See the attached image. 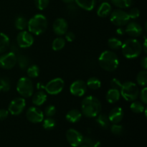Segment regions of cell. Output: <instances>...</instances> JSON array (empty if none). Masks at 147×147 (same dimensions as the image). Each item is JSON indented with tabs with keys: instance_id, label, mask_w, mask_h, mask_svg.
Instances as JSON below:
<instances>
[{
	"instance_id": "obj_1",
	"label": "cell",
	"mask_w": 147,
	"mask_h": 147,
	"mask_svg": "<svg viewBox=\"0 0 147 147\" xmlns=\"http://www.w3.org/2000/svg\"><path fill=\"white\" fill-rule=\"evenodd\" d=\"M102 105L100 100L93 96L84 98L81 103V113L88 118H95L100 113Z\"/></svg>"
},
{
	"instance_id": "obj_2",
	"label": "cell",
	"mask_w": 147,
	"mask_h": 147,
	"mask_svg": "<svg viewBox=\"0 0 147 147\" xmlns=\"http://www.w3.org/2000/svg\"><path fill=\"white\" fill-rule=\"evenodd\" d=\"M99 65L108 72H113L119 65V59L117 55L111 50H105L98 57Z\"/></svg>"
},
{
	"instance_id": "obj_3",
	"label": "cell",
	"mask_w": 147,
	"mask_h": 147,
	"mask_svg": "<svg viewBox=\"0 0 147 147\" xmlns=\"http://www.w3.org/2000/svg\"><path fill=\"white\" fill-rule=\"evenodd\" d=\"M122 54L126 58L134 59L138 57L142 52V45L140 42L134 38L128 39L122 44Z\"/></svg>"
},
{
	"instance_id": "obj_4",
	"label": "cell",
	"mask_w": 147,
	"mask_h": 147,
	"mask_svg": "<svg viewBox=\"0 0 147 147\" xmlns=\"http://www.w3.org/2000/svg\"><path fill=\"white\" fill-rule=\"evenodd\" d=\"M27 28L31 34L40 35L46 31L47 28V20L45 15L37 14L28 21Z\"/></svg>"
},
{
	"instance_id": "obj_5",
	"label": "cell",
	"mask_w": 147,
	"mask_h": 147,
	"mask_svg": "<svg viewBox=\"0 0 147 147\" xmlns=\"http://www.w3.org/2000/svg\"><path fill=\"white\" fill-rule=\"evenodd\" d=\"M120 93L121 96H122L125 100L132 102L136 100L139 97V90L136 83L131 81H127L122 83Z\"/></svg>"
},
{
	"instance_id": "obj_6",
	"label": "cell",
	"mask_w": 147,
	"mask_h": 147,
	"mask_svg": "<svg viewBox=\"0 0 147 147\" xmlns=\"http://www.w3.org/2000/svg\"><path fill=\"white\" fill-rule=\"evenodd\" d=\"M17 90L23 98H30L34 92V86L31 79L28 77H22L17 83Z\"/></svg>"
},
{
	"instance_id": "obj_7",
	"label": "cell",
	"mask_w": 147,
	"mask_h": 147,
	"mask_svg": "<svg viewBox=\"0 0 147 147\" xmlns=\"http://www.w3.org/2000/svg\"><path fill=\"white\" fill-rule=\"evenodd\" d=\"M130 20L127 11L122 9H116L110 14L111 22L117 27H123L126 25Z\"/></svg>"
},
{
	"instance_id": "obj_8",
	"label": "cell",
	"mask_w": 147,
	"mask_h": 147,
	"mask_svg": "<svg viewBox=\"0 0 147 147\" xmlns=\"http://www.w3.org/2000/svg\"><path fill=\"white\" fill-rule=\"evenodd\" d=\"M65 87V82L61 78H55L50 80L45 86L46 93L50 95H57L63 91Z\"/></svg>"
},
{
	"instance_id": "obj_9",
	"label": "cell",
	"mask_w": 147,
	"mask_h": 147,
	"mask_svg": "<svg viewBox=\"0 0 147 147\" xmlns=\"http://www.w3.org/2000/svg\"><path fill=\"white\" fill-rule=\"evenodd\" d=\"M16 40L17 44L20 48H28L34 43V37L32 34L25 30H22L18 33Z\"/></svg>"
},
{
	"instance_id": "obj_10",
	"label": "cell",
	"mask_w": 147,
	"mask_h": 147,
	"mask_svg": "<svg viewBox=\"0 0 147 147\" xmlns=\"http://www.w3.org/2000/svg\"><path fill=\"white\" fill-rule=\"evenodd\" d=\"M17 64V55L13 52L4 53L0 56V67L4 70L12 69Z\"/></svg>"
},
{
	"instance_id": "obj_11",
	"label": "cell",
	"mask_w": 147,
	"mask_h": 147,
	"mask_svg": "<svg viewBox=\"0 0 147 147\" xmlns=\"http://www.w3.org/2000/svg\"><path fill=\"white\" fill-rule=\"evenodd\" d=\"M25 106L26 102L24 98H16L10 102L8 111L13 116H18L22 113L25 109Z\"/></svg>"
},
{
	"instance_id": "obj_12",
	"label": "cell",
	"mask_w": 147,
	"mask_h": 147,
	"mask_svg": "<svg viewBox=\"0 0 147 147\" xmlns=\"http://www.w3.org/2000/svg\"><path fill=\"white\" fill-rule=\"evenodd\" d=\"M83 136L80 132L74 129H70L66 132V139L69 144L73 147H78L83 144Z\"/></svg>"
},
{
	"instance_id": "obj_13",
	"label": "cell",
	"mask_w": 147,
	"mask_h": 147,
	"mask_svg": "<svg viewBox=\"0 0 147 147\" xmlns=\"http://www.w3.org/2000/svg\"><path fill=\"white\" fill-rule=\"evenodd\" d=\"M26 117L30 122L38 123L44 120V113L36 106L30 107L26 112Z\"/></svg>"
},
{
	"instance_id": "obj_14",
	"label": "cell",
	"mask_w": 147,
	"mask_h": 147,
	"mask_svg": "<svg viewBox=\"0 0 147 147\" xmlns=\"http://www.w3.org/2000/svg\"><path fill=\"white\" fill-rule=\"evenodd\" d=\"M87 90L86 83L82 80H77L73 82L70 86V92L73 96L81 97L84 96Z\"/></svg>"
},
{
	"instance_id": "obj_15",
	"label": "cell",
	"mask_w": 147,
	"mask_h": 147,
	"mask_svg": "<svg viewBox=\"0 0 147 147\" xmlns=\"http://www.w3.org/2000/svg\"><path fill=\"white\" fill-rule=\"evenodd\" d=\"M125 33L131 37H138L143 33V28L136 22H129L124 29Z\"/></svg>"
},
{
	"instance_id": "obj_16",
	"label": "cell",
	"mask_w": 147,
	"mask_h": 147,
	"mask_svg": "<svg viewBox=\"0 0 147 147\" xmlns=\"http://www.w3.org/2000/svg\"><path fill=\"white\" fill-rule=\"evenodd\" d=\"M68 24L67 22L63 18H57L54 21L53 24V30L55 34L61 36L65 34L67 32Z\"/></svg>"
},
{
	"instance_id": "obj_17",
	"label": "cell",
	"mask_w": 147,
	"mask_h": 147,
	"mask_svg": "<svg viewBox=\"0 0 147 147\" xmlns=\"http://www.w3.org/2000/svg\"><path fill=\"white\" fill-rule=\"evenodd\" d=\"M109 121L112 123H119L123 118V111L121 107L113 108L109 113Z\"/></svg>"
},
{
	"instance_id": "obj_18",
	"label": "cell",
	"mask_w": 147,
	"mask_h": 147,
	"mask_svg": "<svg viewBox=\"0 0 147 147\" xmlns=\"http://www.w3.org/2000/svg\"><path fill=\"white\" fill-rule=\"evenodd\" d=\"M112 11L111 4L108 1H103L97 9V14L100 17H106L110 15Z\"/></svg>"
},
{
	"instance_id": "obj_19",
	"label": "cell",
	"mask_w": 147,
	"mask_h": 147,
	"mask_svg": "<svg viewBox=\"0 0 147 147\" xmlns=\"http://www.w3.org/2000/svg\"><path fill=\"white\" fill-rule=\"evenodd\" d=\"M47 99V96L45 92L42 90H39L32 97V103L36 106H40L44 104Z\"/></svg>"
},
{
	"instance_id": "obj_20",
	"label": "cell",
	"mask_w": 147,
	"mask_h": 147,
	"mask_svg": "<svg viewBox=\"0 0 147 147\" xmlns=\"http://www.w3.org/2000/svg\"><path fill=\"white\" fill-rule=\"evenodd\" d=\"M75 2L80 9L86 11H91L96 6V0H75Z\"/></svg>"
},
{
	"instance_id": "obj_21",
	"label": "cell",
	"mask_w": 147,
	"mask_h": 147,
	"mask_svg": "<svg viewBox=\"0 0 147 147\" xmlns=\"http://www.w3.org/2000/svg\"><path fill=\"white\" fill-rule=\"evenodd\" d=\"M82 116L83 114H82L81 111L78 109H72L67 112L65 116V119L70 123H74L79 121L81 119Z\"/></svg>"
},
{
	"instance_id": "obj_22",
	"label": "cell",
	"mask_w": 147,
	"mask_h": 147,
	"mask_svg": "<svg viewBox=\"0 0 147 147\" xmlns=\"http://www.w3.org/2000/svg\"><path fill=\"white\" fill-rule=\"evenodd\" d=\"M121 98L120 90L111 88L106 93V100L109 103H115L119 101Z\"/></svg>"
},
{
	"instance_id": "obj_23",
	"label": "cell",
	"mask_w": 147,
	"mask_h": 147,
	"mask_svg": "<svg viewBox=\"0 0 147 147\" xmlns=\"http://www.w3.org/2000/svg\"><path fill=\"white\" fill-rule=\"evenodd\" d=\"M96 122H97V123L100 127L103 128L104 129L110 127L111 122L109 121V117L106 115L103 114V113H100L96 116Z\"/></svg>"
},
{
	"instance_id": "obj_24",
	"label": "cell",
	"mask_w": 147,
	"mask_h": 147,
	"mask_svg": "<svg viewBox=\"0 0 147 147\" xmlns=\"http://www.w3.org/2000/svg\"><path fill=\"white\" fill-rule=\"evenodd\" d=\"M10 40L8 36L3 32H0V53H3L9 48Z\"/></svg>"
},
{
	"instance_id": "obj_25",
	"label": "cell",
	"mask_w": 147,
	"mask_h": 147,
	"mask_svg": "<svg viewBox=\"0 0 147 147\" xmlns=\"http://www.w3.org/2000/svg\"><path fill=\"white\" fill-rule=\"evenodd\" d=\"M17 63H18L19 67L21 70H25L29 67L30 59L27 55L21 54L19 56H17Z\"/></svg>"
},
{
	"instance_id": "obj_26",
	"label": "cell",
	"mask_w": 147,
	"mask_h": 147,
	"mask_svg": "<svg viewBox=\"0 0 147 147\" xmlns=\"http://www.w3.org/2000/svg\"><path fill=\"white\" fill-rule=\"evenodd\" d=\"M86 86H87V88H89L91 90H98L101 86V82L98 78L91 77L87 80Z\"/></svg>"
},
{
	"instance_id": "obj_27",
	"label": "cell",
	"mask_w": 147,
	"mask_h": 147,
	"mask_svg": "<svg viewBox=\"0 0 147 147\" xmlns=\"http://www.w3.org/2000/svg\"><path fill=\"white\" fill-rule=\"evenodd\" d=\"M27 23H28V20L25 17L20 16L16 18L15 22H14V26L18 30L22 31L27 27Z\"/></svg>"
},
{
	"instance_id": "obj_28",
	"label": "cell",
	"mask_w": 147,
	"mask_h": 147,
	"mask_svg": "<svg viewBox=\"0 0 147 147\" xmlns=\"http://www.w3.org/2000/svg\"><path fill=\"white\" fill-rule=\"evenodd\" d=\"M130 109L132 112L135 113H143L144 111L145 110L144 105L142 102L138 101V100H134L132 101L131 104L130 106Z\"/></svg>"
},
{
	"instance_id": "obj_29",
	"label": "cell",
	"mask_w": 147,
	"mask_h": 147,
	"mask_svg": "<svg viewBox=\"0 0 147 147\" xmlns=\"http://www.w3.org/2000/svg\"><path fill=\"white\" fill-rule=\"evenodd\" d=\"M65 40L63 37H57L53 40L52 43V48L55 51H59L63 49L65 45Z\"/></svg>"
},
{
	"instance_id": "obj_30",
	"label": "cell",
	"mask_w": 147,
	"mask_h": 147,
	"mask_svg": "<svg viewBox=\"0 0 147 147\" xmlns=\"http://www.w3.org/2000/svg\"><path fill=\"white\" fill-rule=\"evenodd\" d=\"M136 82L139 86L142 87H146L147 84V71L143 70L139 72L136 76Z\"/></svg>"
},
{
	"instance_id": "obj_31",
	"label": "cell",
	"mask_w": 147,
	"mask_h": 147,
	"mask_svg": "<svg viewBox=\"0 0 147 147\" xmlns=\"http://www.w3.org/2000/svg\"><path fill=\"white\" fill-rule=\"evenodd\" d=\"M112 4L119 9H127L132 4V0H111Z\"/></svg>"
},
{
	"instance_id": "obj_32",
	"label": "cell",
	"mask_w": 147,
	"mask_h": 147,
	"mask_svg": "<svg viewBox=\"0 0 147 147\" xmlns=\"http://www.w3.org/2000/svg\"><path fill=\"white\" fill-rule=\"evenodd\" d=\"M123 42L116 37H111L108 40V45L112 50H117L121 48Z\"/></svg>"
},
{
	"instance_id": "obj_33",
	"label": "cell",
	"mask_w": 147,
	"mask_h": 147,
	"mask_svg": "<svg viewBox=\"0 0 147 147\" xmlns=\"http://www.w3.org/2000/svg\"><path fill=\"white\" fill-rule=\"evenodd\" d=\"M27 74L30 78H35L40 74V68L36 65H32L27 67Z\"/></svg>"
},
{
	"instance_id": "obj_34",
	"label": "cell",
	"mask_w": 147,
	"mask_h": 147,
	"mask_svg": "<svg viewBox=\"0 0 147 147\" xmlns=\"http://www.w3.org/2000/svg\"><path fill=\"white\" fill-rule=\"evenodd\" d=\"M0 87H1V90L4 92H8L11 88V83L9 79V78L6 76L0 78Z\"/></svg>"
},
{
	"instance_id": "obj_35",
	"label": "cell",
	"mask_w": 147,
	"mask_h": 147,
	"mask_svg": "<svg viewBox=\"0 0 147 147\" xmlns=\"http://www.w3.org/2000/svg\"><path fill=\"white\" fill-rule=\"evenodd\" d=\"M83 144L86 145L87 147H100V143L99 141L91 137L83 138Z\"/></svg>"
},
{
	"instance_id": "obj_36",
	"label": "cell",
	"mask_w": 147,
	"mask_h": 147,
	"mask_svg": "<svg viewBox=\"0 0 147 147\" xmlns=\"http://www.w3.org/2000/svg\"><path fill=\"white\" fill-rule=\"evenodd\" d=\"M55 121L52 117H48L42 121V126L46 130H51L55 126Z\"/></svg>"
},
{
	"instance_id": "obj_37",
	"label": "cell",
	"mask_w": 147,
	"mask_h": 147,
	"mask_svg": "<svg viewBox=\"0 0 147 147\" xmlns=\"http://www.w3.org/2000/svg\"><path fill=\"white\" fill-rule=\"evenodd\" d=\"M111 131L114 135L119 136V135H121L123 133V126L119 124V123H113L111 126Z\"/></svg>"
},
{
	"instance_id": "obj_38",
	"label": "cell",
	"mask_w": 147,
	"mask_h": 147,
	"mask_svg": "<svg viewBox=\"0 0 147 147\" xmlns=\"http://www.w3.org/2000/svg\"><path fill=\"white\" fill-rule=\"evenodd\" d=\"M50 0H34L36 7L40 10H44L48 6Z\"/></svg>"
},
{
	"instance_id": "obj_39",
	"label": "cell",
	"mask_w": 147,
	"mask_h": 147,
	"mask_svg": "<svg viewBox=\"0 0 147 147\" xmlns=\"http://www.w3.org/2000/svg\"><path fill=\"white\" fill-rule=\"evenodd\" d=\"M45 115L47 117H52L54 116L56 113V109L54 106L53 105H50V106H47L45 109Z\"/></svg>"
},
{
	"instance_id": "obj_40",
	"label": "cell",
	"mask_w": 147,
	"mask_h": 147,
	"mask_svg": "<svg viewBox=\"0 0 147 147\" xmlns=\"http://www.w3.org/2000/svg\"><path fill=\"white\" fill-rule=\"evenodd\" d=\"M128 14L129 16V18L132 19V20H135V19H137L138 17H139L140 16V11L138 8H132L129 10V11L128 12Z\"/></svg>"
},
{
	"instance_id": "obj_41",
	"label": "cell",
	"mask_w": 147,
	"mask_h": 147,
	"mask_svg": "<svg viewBox=\"0 0 147 147\" xmlns=\"http://www.w3.org/2000/svg\"><path fill=\"white\" fill-rule=\"evenodd\" d=\"M111 88L116 89V90H120L122 87V83H121L120 80L117 78H113L110 82Z\"/></svg>"
},
{
	"instance_id": "obj_42",
	"label": "cell",
	"mask_w": 147,
	"mask_h": 147,
	"mask_svg": "<svg viewBox=\"0 0 147 147\" xmlns=\"http://www.w3.org/2000/svg\"><path fill=\"white\" fill-rule=\"evenodd\" d=\"M139 98H140L141 100L144 104H146L147 103V88L144 87L142 89L139 94Z\"/></svg>"
},
{
	"instance_id": "obj_43",
	"label": "cell",
	"mask_w": 147,
	"mask_h": 147,
	"mask_svg": "<svg viewBox=\"0 0 147 147\" xmlns=\"http://www.w3.org/2000/svg\"><path fill=\"white\" fill-rule=\"evenodd\" d=\"M65 34V40H67L69 42H71L74 41V40L76 39V35L72 32H66Z\"/></svg>"
},
{
	"instance_id": "obj_44",
	"label": "cell",
	"mask_w": 147,
	"mask_h": 147,
	"mask_svg": "<svg viewBox=\"0 0 147 147\" xmlns=\"http://www.w3.org/2000/svg\"><path fill=\"white\" fill-rule=\"evenodd\" d=\"M78 6L76 5V4H73V3H71V4H68V6H67V11L69 12H70L71 14H74L75 12H76L78 10Z\"/></svg>"
},
{
	"instance_id": "obj_45",
	"label": "cell",
	"mask_w": 147,
	"mask_h": 147,
	"mask_svg": "<svg viewBox=\"0 0 147 147\" xmlns=\"http://www.w3.org/2000/svg\"><path fill=\"white\" fill-rule=\"evenodd\" d=\"M9 111L6 109H0V121L5 120L9 116Z\"/></svg>"
},
{
	"instance_id": "obj_46",
	"label": "cell",
	"mask_w": 147,
	"mask_h": 147,
	"mask_svg": "<svg viewBox=\"0 0 147 147\" xmlns=\"http://www.w3.org/2000/svg\"><path fill=\"white\" fill-rule=\"evenodd\" d=\"M141 65L143 67L144 70H146L147 69V57L146 56H144L143 58L141 60Z\"/></svg>"
},
{
	"instance_id": "obj_47",
	"label": "cell",
	"mask_w": 147,
	"mask_h": 147,
	"mask_svg": "<svg viewBox=\"0 0 147 147\" xmlns=\"http://www.w3.org/2000/svg\"><path fill=\"white\" fill-rule=\"evenodd\" d=\"M116 34H117L118 35H121V36L123 35V34H125L124 29L121 27H119V28L116 30Z\"/></svg>"
},
{
	"instance_id": "obj_48",
	"label": "cell",
	"mask_w": 147,
	"mask_h": 147,
	"mask_svg": "<svg viewBox=\"0 0 147 147\" xmlns=\"http://www.w3.org/2000/svg\"><path fill=\"white\" fill-rule=\"evenodd\" d=\"M146 37H144V44H143V46H142V50H144V51L145 52V53H147V47H146Z\"/></svg>"
},
{
	"instance_id": "obj_49",
	"label": "cell",
	"mask_w": 147,
	"mask_h": 147,
	"mask_svg": "<svg viewBox=\"0 0 147 147\" xmlns=\"http://www.w3.org/2000/svg\"><path fill=\"white\" fill-rule=\"evenodd\" d=\"M64 3L65 4H71V3H73L75 1V0H62Z\"/></svg>"
},
{
	"instance_id": "obj_50",
	"label": "cell",
	"mask_w": 147,
	"mask_h": 147,
	"mask_svg": "<svg viewBox=\"0 0 147 147\" xmlns=\"http://www.w3.org/2000/svg\"><path fill=\"white\" fill-rule=\"evenodd\" d=\"M37 88L39 89V90H41V89L45 88V86H42V83H37Z\"/></svg>"
},
{
	"instance_id": "obj_51",
	"label": "cell",
	"mask_w": 147,
	"mask_h": 147,
	"mask_svg": "<svg viewBox=\"0 0 147 147\" xmlns=\"http://www.w3.org/2000/svg\"><path fill=\"white\" fill-rule=\"evenodd\" d=\"M78 147H87L86 146V145H84V144H82L81 145H80V146H78Z\"/></svg>"
},
{
	"instance_id": "obj_52",
	"label": "cell",
	"mask_w": 147,
	"mask_h": 147,
	"mask_svg": "<svg viewBox=\"0 0 147 147\" xmlns=\"http://www.w3.org/2000/svg\"><path fill=\"white\" fill-rule=\"evenodd\" d=\"M0 91H1V87H0Z\"/></svg>"
}]
</instances>
